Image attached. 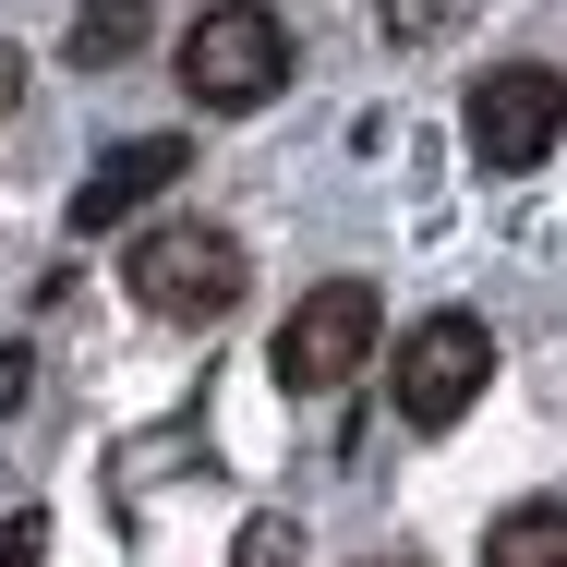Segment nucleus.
Here are the masks:
<instances>
[{
  "instance_id": "5",
  "label": "nucleus",
  "mask_w": 567,
  "mask_h": 567,
  "mask_svg": "<svg viewBox=\"0 0 567 567\" xmlns=\"http://www.w3.org/2000/svg\"><path fill=\"white\" fill-rule=\"evenodd\" d=\"M458 133H471L483 169H544L556 133H567V73H556V61H495V73L471 85Z\"/></svg>"
},
{
  "instance_id": "12",
  "label": "nucleus",
  "mask_w": 567,
  "mask_h": 567,
  "mask_svg": "<svg viewBox=\"0 0 567 567\" xmlns=\"http://www.w3.org/2000/svg\"><path fill=\"white\" fill-rule=\"evenodd\" d=\"M12 97H24V49H0V121H12Z\"/></svg>"
},
{
  "instance_id": "6",
  "label": "nucleus",
  "mask_w": 567,
  "mask_h": 567,
  "mask_svg": "<svg viewBox=\"0 0 567 567\" xmlns=\"http://www.w3.org/2000/svg\"><path fill=\"white\" fill-rule=\"evenodd\" d=\"M182 169H194V145H182V133H133V145H110V157L73 182V241H110L121 218H145Z\"/></svg>"
},
{
  "instance_id": "10",
  "label": "nucleus",
  "mask_w": 567,
  "mask_h": 567,
  "mask_svg": "<svg viewBox=\"0 0 567 567\" xmlns=\"http://www.w3.org/2000/svg\"><path fill=\"white\" fill-rule=\"evenodd\" d=\"M0 567H49V519H37V507L0 519Z\"/></svg>"
},
{
  "instance_id": "1",
  "label": "nucleus",
  "mask_w": 567,
  "mask_h": 567,
  "mask_svg": "<svg viewBox=\"0 0 567 567\" xmlns=\"http://www.w3.org/2000/svg\"><path fill=\"white\" fill-rule=\"evenodd\" d=\"M121 278H133V302H145V315H169V327H218L229 302L254 290V266H241V241H229L218 218H169V229H145Z\"/></svg>"
},
{
  "instance_id": "4",
  "label": "nucleus",
  "mask_w": 567,
  "mask_h": 567,
  "mask_svg": "<svg viewBox=\"0 0 567 567\" xmlns=\"http://www.w3.org/2000/svg\"><path fill=\"white\" fill-rule=\"evenodd\" d=\"M386 386H399V423L411 435H447L458 411L495 386V339H483V315H423L399 362H386Z\"/></svg>"
},
{
  "instance_id": "3",
  "label": "nucleus",
  "mask_w": 567,
  "mask_h": 567,
  "mask_svg": "<svg viewBox=\"0 0 567 567\" xmlns=\"http://www.w3.org/2000/svg\"><path fill=\"white\" fill-rule=\"evenodd\" d=\"M374 339H386L374 278H327V290H302L290 327H278V386H290V399H339L350 374L374 362Z\"/></svg>"
},
{
  "instance_id": "2",
  "label": "nucleus",
  "mask_w": 567,
  "mask_h": 567,
  "mask_svg": "<svg viewBox=\"0 0 567 567\" xmlns=\"http://www.w3.org/2000/svg\"><path fill=\"white\" fill-rule=\"evenodd\" d=\"M182 85H194V110H266V97L290 85V24H278L266 0L194 12V24H182Z\"/></svg>"
},
{
  "instance_id": "9",
  "label": "nucleus",
  "mask_w": 567,
  "mask_h": 567,
  "mask_svg": "<svg viewBox=\"0 0 567 567\" xmlns=\"http://www.w3.org/2000/svg\"><path fill=\"white\" fill-rule=\"evenodd\" d=\"M471 0H386V49H423V37H447Z\"/></svg>"
},
{
  "instance_id": "11",
  "label": "nucleus",
  "mask_w": 567,
  "mask_h": 567,
  "mask_svg": "<svg viewBox=\"0 0 567 567\" xmlns=\"http://www.w3.org/2000/svg\"><path fill=\"white\" fill-rule=\"evenodd\" d=\"M241 567H302V532H290V519H254V532H241Z\"/></svg>"
},
{
  "instance_id": "8",
  "label": "nucleus",
  "mask_w": 567,
  "mask_h": 567,
  "mask_svg": "<svg viewBox=\"0 0 567 567\" xmlns=\"http://www.w3.org/2000/svg\"><path fill=\"white\" fill-rule=\"evenodd\" d=\"M133 49H145V0H85V12H73V61H85V73H110Z\"/></svg>"
},
{
  "instance_id": "7",
  "label": "nucleus",
  "mask_w": 567,
  "mask_h": 567,
  "mask_svg": "<svg viewBox=\"0 0 567 567\" xmlns=\"http://www.w3.org/2000/svg\"><path fill=\"white\" fill-rule=\"evenodd\" d=\"M483 567H567V507H507L483 532Z\"/></svg>"
}]
</instances>
